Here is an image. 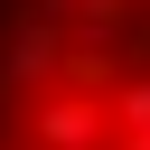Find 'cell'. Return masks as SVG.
<instances>
[{
	"label": "cell",
	"instance_id": "7a4b0ae2",
	"mask_svg": "<svg viewBox=\"0 0 150 150\" xmlns=\"http://www.w3.org/2000/svg\"><path fill=\"white\" fill-rule=\"evenodd\" d=\"M66 66V47H56V28H38V19H19V38H9V84H38V75H56Z\"/></svg>",
	"mask_w": 150,
	"mask_h": 150
},
{
	"label": "cell",
	"instance_id": "3957f363",
	"mask_svg": "<svg viewBox=\"0 0 150 150\" xmlns=\"http://www.w3.org/2000/svg\"><path fill=\"white\" fill-rule=\"evenodd\" d=\"M112 112H122V131H131V141H150V75H141V84H122V103H112Z\"/></svg>",
	"mask_w": 150,
	"mask_h": 150
},
{
	"label": "cell",
	"instance_id": "6da1fadb",
	"mask_svg": "<svg viewBox=\"0 0 150 150\" xmlns=\"http://www.w3.org/2000/svg\"><path fill=\"white\" fill-rule=\"evenodd\" d=\"M38 141H47V150H94V141H103V94H56V103H38Z\"/></svg>",
	"mask_w": 150,
	"mask_h": 150
}]
</instances>
